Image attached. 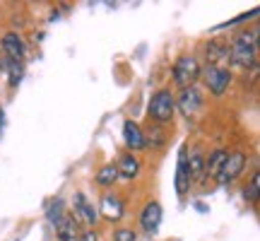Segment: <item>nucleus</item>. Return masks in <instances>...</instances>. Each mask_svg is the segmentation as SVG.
<instances>
[{
    "label": "nucleus",
    "instance_id": "obj_1",
    "mask_svg": "<svg viewBox=\"0 0 260 241\" xmlns=\"http://www.w3.org/2000/svg\"><path fill=\"white\" fill-rule=\"evenodd\" d=\"M258 29H253L251 34L243 32L234 39L232 48H229V58H232L234 65H241V68H248V65L255 63V48H258Z\"/></svg>",
    "mask_w": 260,
    "mask_h": 241
},
{
    "label": "nucleus",
    "instance_id": "obj_2",
    "mask_svg": "<svg viewBox=\"0 0 260 241\" xmlns=\"http://www.w3.org/2000/svg\"><path fill=\"white\" fill-rule=\"evenodd\" d=\"M174 111H176V99L169 89H159V92L152 94L149 99V116L157 120V123H169L174 118Z\"/></svg>",
    "mask_w": 260,
    "mask_h": 241
},
{
    "label": "nucleus",
    "instance_id": "obj_3",
    "mask_svg": "<svg viewBox=\"0 0 260 241\" xmlns=\"http://www.w3.org/2000/svg\"><path fill=\"white\" fill-rule=\"evenodd\" d=\"M200 77V63L195 61L193 56H181L174 65V82L181 87V89H188V87H195Z\"/></svg>",
    "mask_w": 260,
    "mask_h": 241
},
{
    "label": "nucleus",
    "instance_id": "obj_4",
    "mask_svg": "<svg viewBox=\"0 0 260 241\" xmlns=\"http://www.w3.org/2000/svg\"><path fill=\"white\" fill-rule=\"evenodd\" d=\"M205 84H207V89L212 94H224L229 89V84H232V73L226 70V68H219V65H210L207 70H205Z\"/></svg>",
    "mask_w": 260,
    "mask_h": 241
},
{
    "label": "nucleus",
    "instance_id": "obj_5",
    "mask_svg": "<svg viewBox=\"0 0 260 241\" xmlns=\"http://www.w3.org/2000/svg\"><path fill=\"white\" fill-rule=\"evenodd\" d=\"M246 167V155L243 152H232V155H226V159L222 162V169L217 171V181L219 184H229L234 178L239 176Z\"/></svg>",
    "mask_w": 260,
    "mask_h": 241
},
{
    "label": "nucleus",
    "instance_id": "obj_6",
    "mask_svg": "<svg viewBox=\"0 0 260 241\" xmlns=\"http://www.w3.org/2000/svg\"><path fill=\"white\" fill-rule=\"evenodd\" d=\"M176 106L181 109V113L186 118H193L198 109L203 106V94L198 92V87H188V89H181V97H178Z\"/></svg>",
    "mask_w": 260,
    "mask_h": 241
},
{
    "label": "nucleus",
    "instance_id": "obj_7",
    "mask_svg": "<svg viewBox=\"0 0 260 241\" xmlns=\"http://www.w3.org/2000/svg\"><path fill=\"white\" fill-rule=\"evenodd\" d=\"M3 53H5L8 61H17V63H22V61H24V53H27L22 37L15 34V32H8V34L3 37Z\"/></svg>",
    "mask_w": 260,
    "mask_h": 241
},
{
    "label": "nucleus",
    "instance_id": "obj_8",
    "mask_svg": "<svg viewBox=\"0 0 260 241\" xmlns=\"http://www.w3.org/2000/svg\"><path fill=\"white\" fill-rule=\"evenodd\" d=\"M188 147L183 145V147L178 149V169H176V193L183 198V195L190 191V176H188Z\"/></svg>",
    "mask_w": 260,
    "mask_h": 241
},
{
    "label": "nucleus",
    "instance_id": "obj_9",
    "mask_svg": "<svg viewBox=\"0 0 260 241\" xmlns=\"http://www.w3.org/2000/svg\"><path fill=\"white\" fill-rule=\"evenodd\" d=\"M140 224H142V229L147 234H154L159 229V224H161V205L159 203H147L145 205V210L140 215Z\"/></svg>",
    "mask_w": 260,
    "mask_h": 241
},
{
    "label": "nucleus",
    "instance_id": "obj_10",
    "mask_svg": "<svg viewBox=\"0 0 260 241\" xmlns=\"http://www.w3.org/2000/svg\"><path fill=\"white\" fill-rule=\"evenodd\" d=\"M123 140H125V145L128 149H145L147 147V142H145V133L140 130V126L135 120H125L123 123Z\"/></svg>",
    "mask_w": 260,
    "mask_h": 241
},
{
    "label": "nucleus",
    "instance_id": "obj_11",
    "mask_svg": "<svg viewBox=\"0 0 260 241\" xmlns=\"http://www.w3.org/2000/svg\"><path fill=\"white\" fill-rule=\"evenodd\" d=\"M73 205H75V217H77L75 222H77V224H80V222L96 224V220H99V217H96V210H94V205L87 203V198H84L82 193L75 195V203Z\"/></svg>",
    "mask_w": 260,
    "mask_h": 241
},
{
    "label": "nucleus",
    "instance_id": "obj_12",
    "mask_svg": "<svg viewBox=\"0 0 260 241\" xmlns=\"http://www.w3.org/2000/svg\"><path fill=\"white\" fill-rule=\"evenodd\" d=\"M102 215L106 220H111V222H118L123 217V200L118 195L113 193H106L102 198Z\"/></svg>",
    "mask_w": 260,
    "mask_h": 241
},
{
    "label": "nucleus",
    "instance_id": "obj_13",
    "mask_svg": "<svg viewBox=\"0 0 260 241\" xmlns=\"http://www.w3.org/2000/svg\"><path fill=\"white\" fill-rule=\"evenodd\" d=\"M56 232L60 241H77L80 236V224L75 222V217H63V222L56 224Z\"/></svg>",
    "mask_w": 260,
    "mask_h": 241
},
{
    "label": "nucleus",
    "instance_id": "obj_14",
    "mask_svg": "<svg viewBox=\"0 0 260 241\" xmlns=\"http://www.w3.org/2000/svg\"><path fill=\"white\" fill-rule=\"evenodd\" d=\"M116 169H118V176L121 178H135L140 171V159L133 157V155H123V157L118 159Z\"/></svg>",
    "mask_w": 260,
    "mask_h": 241
},
{
    "label": "nucleus",
    "instance_id": "obj_15",
    "mask_svg": "<svg viewBox=\"0 0 260 241\" xmlns=\"http://www.w3.org/2000/svg\"><path fill=\"white\" fill-rule=\"evenodd\" d=\"M188 164V176H190V181H200V176L205 174V157L200 149H193L190 152V157L186 159Z\"/></svg>",
    "mask_w": 260,
    "mask_h": 241
},
{
    "label": "nucleus",
    "instance_id": "obj_16",
    "mask_svg": "<svg viewBox=\"0 0 260 241\" xmlns=\"http://www.w3.org/2000/svg\"><path fill=\"white\" fill-rule=\"evenodd\" d=\"M226 149H214L210 157H205V174H210V176H217V171L222 169V162L226 159Z\"/></svg>",
    "mask_w": 260,
    "mask_h": 241
},
{
    "label": "nucleus",
    "instance_id": "obj_17",
    "mask_svg": "<svg viewBox=\"0 0 260 241\" xmlns=\"http://www.w3.org/2000/svg\"><path fill=\"white\" fill-rule=\"evenodd\" d=\"M113 181H118V169H116V164H104V167L96 171V184L111 186Z\"/></svg>",
    "mask_w": 260,
    "mask_h": 241
},
{
    "label": "nucleus",
    "instance_id": "obj_18",
    "mask_svg": "<svg viewBox=\"0 0 260 241\" xmlns=\"http://www.w3.org/2000/svg\"><path fill=\"white\" fill-rule=\"evenodd\" d=\"M65 217V203L63 200H56V203H51V207H48V220L53 224H60Z\"/></svg>",
    "mask_w": 260,
    "mask_h": 241
},
{
    "label": "nucleus",
    "instance_id": "obj_19",
    "mask_svg": "<svg viewBox=\"0 0 260 241\" xmlns=\"http://www.w3.org/2000/svg\"><path fill=\"white\" fill-rule=\"evenodd\" d=\"M5 70H8V75H10V82L17 84L19 80H22V70H24V63H17V61H8V63H5Z\"/></svg>",
    "mask_w": 260,
    "mask_h": 241
},
{
    "label": "nucleus",
    "instance_id": "obj_20",
    "mask_svg": "<svg viewBox=\"0 0 260 241\" xmlns=\"http://www.w3.org/2000/svg\"><path fill=\"white\" fill-rule=\"evenodd\" d=\"M258 186H260V181H258V174L251 178V186L246 188V200H251V203H255L258 200Z\"/></svg>",
    "mask_w": 260,
    "mask_h": 241
},
{
    "label": "nucleus",
    "instance_id": "obj_21",
    "mask_svg": "<svg viewBox=\"0 0 260 241\" xmlns=\"http://www.w3.org/2000/svg\"><path fill=\"white\" fill-rule=\"evenodd\" d=\"M113 241H135V232L133 229H118L113 234Z\"/></svg>",
    "mask_w": 260,
    "mask_h": 241
},
{
    "label": "nucleus",
    "instance_id": "obj_22",
    "mask_svg": "<svg viewBox=\"0 0 260 241\" xmlns=\"http://www.w3.org/2000/svg\"><path fill=\"white\" fill-rule=\"evenodd\" d=\"M77 241H99V236H96V232H92V229H89V232L80 234V236H77Z\"/></svg>",
    "mask_w": 260,
    "mask_h": 241
}]
</instances>
